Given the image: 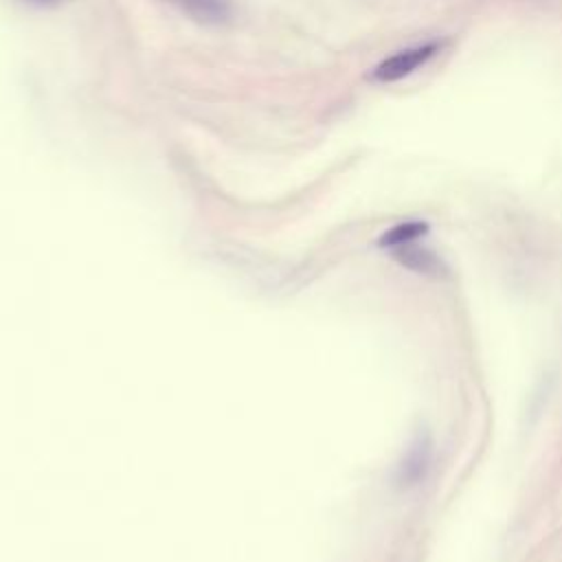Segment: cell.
I'll use <instances>...</instances> for the list:
<instances>
[{
  "mask_svg": "<svg viewBox=\"0 0 562 562\" xmlns=\"http://www.w3.org/2000/svg\"><path fill=\"white\" fill-rule=\"evenodd\" d=\"M443 48V42L439 40H428L422 44H413L406 48H400L395 53H391L389 57H384L382 61H378L369 77L371 81L378 83H395L402 81L406 77H411L413 72H417L419 68H424L430 59H435Z\"/></svg>",
  "mask_w": 562,
  "mask_h": 562,
  "instance_id": "cell-1",
  "label": "cell"
},
{
  "mask_svg": "<svg viewBox=\"0 0 562 562\" xmlns=\"http://www.w3.org/2000/svg\"><path fill=\"white\" fill-rule=\"evenodd\" d=\"M391 252H393V257H395L402 266H406L408 270H415V272H419V274H435V277H437V274L443 272V266H441L439 257H437L435 252L426 250V248L415 246V241L404 244V246H397V248H393Z\"/></svg>",
  "mask_w": 562,
  "mask_h": 562,
  "instance_id": "cell-2",
  "label": "cell"
},
{
  "mask_svg": "<svg viewBox=\"0 0 562 562\" xmlns=\"http://www.w3.org/2000/svg\"><path fill=\"white\" fill-rule=\"evenodd\" d=\"M430 465V443L428 439H417L411 450L404 454V461L400 465V483L402 485H415L419 479L426 476Z\"/></svg>",
  "mask_w": 562,
  "mask_h": 562,
  "instance_id": "cell-3",
  "label": "cell"
},
{
  "mask_svg": "<svg viewBox=\"0 0 562 562\" xmlns=\"http://www.w3.org/2000/svg\"><path fill=\"white\" fill-rule=\"evenodd\" d=\"M428 233V224L422 222V220H408V222H400L395 226H391L382 237H380V246L382 248H397V246H404V244H411L415 241L417 237L426 235Z\"/></svg>",
  "mask_w": 562,
  "mask_h": 562,
  "instance_id": "cell-4",
  "label": "cell"
},
{
  "mask_svg": "<svg viewBox=\"0 0 562 562\" xmlns=\"http://www.w3.org/2000/svg\"><path fill=\"white\" fill-rule=\"evenodd\" d=\"M180 2L191 15L200 20L220 22L228 15V2L226 0H176Z\"/></svg>",
  "mask_w": 562,
  "mask_h": 562,
  "instance_id": "cell-5",
  "label": "cell"
},
{
  "mask_svg": "<svg viewBox=\"0 0 562 562\" xmlns=\"http://www.w3.org/2000/svg\"><path fill=\"white\" fill-rule=\"evenodd\" d=\"M26 4H33V7H59L64 2H70V0H22Z\"/></svg>",
  "mask_w": 562,
  "mask_h": 562,
  "instance_id": "cell-6",
  "label": "cell"
}]
</instances>
